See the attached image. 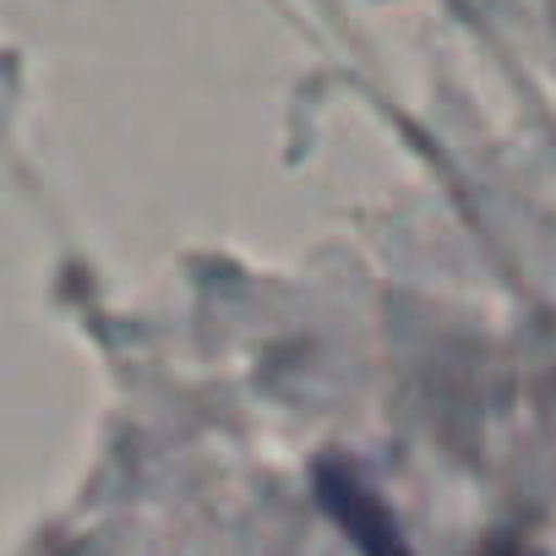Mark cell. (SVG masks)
I'll use <instances>...</instances> for the list:
<instances>
[{
    "label": "cell",
    "mask_w": 556,
    "mask_h": 556,
    "mask_svg": "<svg viewBox=\"0 0 556 556\" xmlns=\"http://www.w3.org/2000/svg\"><path fill=\"white\" fill-rule=\"evenodd\" d=\"M317 502L350 534V545L361 556H415L399 518H393V507L382 502V491L350 458H323L317 464Z\"/></svg>",
    "instance_id": "6da1fadb"
},
{
    "label": "cell",
    "mask_w": 556,
    "mask_h": 556,
    "mask_svg": "<svg viewBox=\"0 0 556 556\" xmlns=\"http://www.w3.org/2000/svg\"><path fill=\"white\" fill-rule=\"evenodd\" d=\"M507 556H518V551H507Z\"/></svg>",
    "instance_id": "7a4b0ae2"
}]
</instances>
